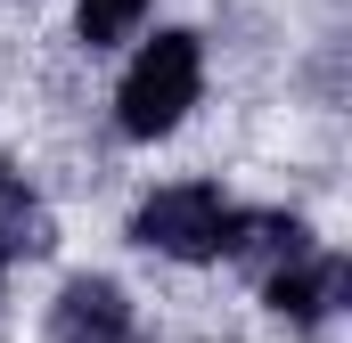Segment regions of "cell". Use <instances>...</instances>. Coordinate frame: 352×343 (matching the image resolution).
I'll return each mask as SVG.
<instances>
[{"instance_id": "obj_7", "label": "cell", "mask_w": 352, "mask_h": 343, "mask_svg": "<svg viewBox=\"0 0 352 343\" xmlns=\"http://www.w3.org/2000/svg\"><path fill=\"white\" fill-rule=\"evenodd\" d=\"M140 8H148V0H82V41H90V49L123 41V33L140 25Z\"/></svg>"}, {"instance_id": "obj_1", "label": "cell", "mask_w": 352, "mask_h": 343, "mask_svg": "<svg viewBox=\"0 0 352 343\" xmlns=\"http://www.w3.org/2000/svg\"><path fill=\"white\" fill-rule=\"evenodd\" d=\"M197 82H205V58H197V33H156L131 74H123V98H115V123L131 139H164L180 115L197 106Z\"/></svg>"}, {"instance_id": "obj_4", "label": "cell", "mask_w": 352, "mask_h": 343, "mask_svg": "<svg viewBox=\"0 0 352 343\" xmlns=\"http://www.w3.org/2000/svg\"><path fill=\"white\" fill-rule=\"evenodd\" d=\"M58 343H140L123 286L115 278H74L58 294Z\"/></svg>"}, {"instance_id": "obj_3", "label": "cell", "mask_w": 352, "mask_h": 343, "mask_svg": "<svg viewBox=\"0 0 352 343\" xmlns=\"http://www.w3.org/2000/svg\"><path fill=\"white\" fill-rule=\"evenodd\" d=\"M344 286H352L344 254H320V246H311V254H295L287 270H270V278H263L270 311H278L287 327H303V335H311V327H328V311L344 303Z\"/></svg>"}, {"instance_id": "obj_6", "label": "cell", "mask_w": 352, "mask_h": 343, "mask_svg": "<svg viewBox=\"0 0 352 343\" xmlns=\"http://www.w3.org/2000/svg\"><path fill=\"white\" fill-rule=\"evenodd\" d=\"M58 237H50V213H41V196L16 180V172H0V261H25V254H50Z\"/></svg>"}, {"instance_id": "obj_2", "label": "cell", "mask_w": 352, "mask_h": 343, "mask_svg": "<svg viewBox=\"0 0 352 343\" xmlns=\"http://www.w3.org/2000/svg\"><path fill=\"white\" fill-rule=\"evenodd\" d=\"M221 229H230V204H221V188H205V180L156 188V196L131 213V237H140L148 254H173V261H213L221 254Z\"/></svg>"}, {"instance_id": "obj_5", "label": "cell", "mask_w": 352, "mask_h": 343, "mask_svg": "<svg viewBox=\"0 0 352 343\" xmlns=\"http://www.w3.org/2000/svg\"><path fill=\"white\" fill-rule=\"evenodd\" d=\"M221 254L246 261L254 278L270 270H287L295 254H311V229L295 221V213H230V229H221Z\"/></svg>"}]
</instances>
